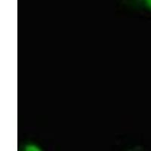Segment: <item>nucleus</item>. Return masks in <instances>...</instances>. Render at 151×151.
I'll return each mask as SVG.
<instances>
[{
	"label": "nucleus",
	"mask_w": 151,
	"mask_h": 151,
	"mask_svg": "<svg viewBox=\"0 0 151 151\" xmlns=\"http://www.w3.org/2000/svg\"><path fill=\"white\" fill-rule=\"evenodd\" d=\"M141 2L144 7L149 11H151V0H141Z\"/></svg>",
	"instance_id": "obj_2"
},
{
	"label": "nucleus",
	"mask_w": 151,
	"mask_h": 151,
	"mask_svg": "<svg viewBox=\"0 0 151 151\" xmlns=\"http://www.w3.org/2000/svg\"><path fill=\"white\" fill-rule=\"evenodd\" d=\"M23 151H42L40 147L34 144H28L25 145Z\"/></svg>",
	"instance_id": "obj_1"
}]
</instances>
